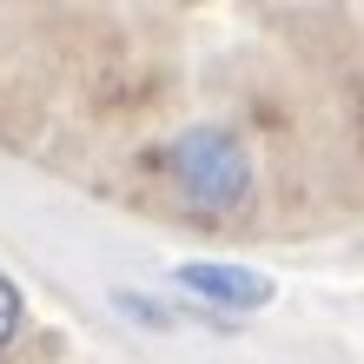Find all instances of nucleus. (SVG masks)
Masks as SVG:
<instances>
[{
    "label": "nucleus",
    "instance_id": "obj_1",
    "mask_svg": "<svg viewBox=\"0 0 364 364\" xmlns=\"http://www.w3.org/2000/svg\"><path fill=\"white\" fill-rule=\"evenodd\" d=\"M139 14L186 73L159 67L119 7H20L40 40L73 47V67H0V113L67 93L73 113L0 146L199 232H311L364 192V14L225 7L212 40L179 7Z\"/></svg>",
    "mask_w": 364,
    "mask_h": 364
},
{
    "label": "nucleus",
    "instance_id": "obj_2",
    "mask_svg": "<svg viewBox=\"0 0 364 364\" xmlns=\"http://www.w3.org/2000/svg\"><path fill=\"white\" fill-rule=\"evenodd\" d=\"M173 291H186L192 305H205L212 318H252L278 298V278L259 265H239V259H179L173 265Z\"/></svg>",
    "mask_w": 364,
    "mask_h": 364
},
{
    "label": "nucleus",
    "instance_id": "obj_3",
    "mask_svg": "<svg viewBox=\"0 0 364 364\" xmlns=\"http://www.w3.org/2000/svg\"><path fill=\"white\" fill-rule=\"evenodd\" d=\"M20 331H27V291H20L14 278L0 272V358H14Z\"/></svg>",
    "mask_w": 364,
    "mask_h": 364
}]
</instances>
